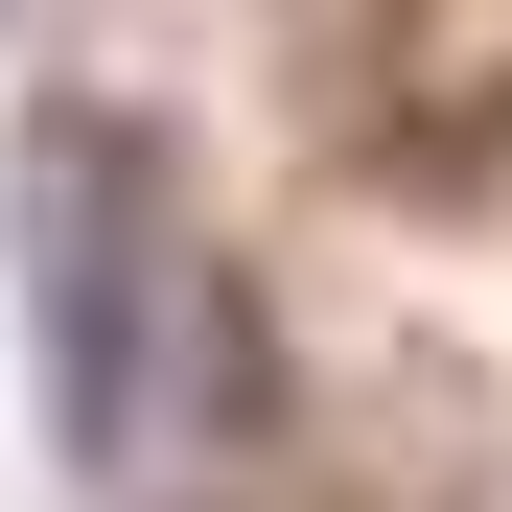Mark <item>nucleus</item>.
<instances>
[{"label":"nucleus","mask_w":512,"mask_h":512,"mask_svg":"<svg viewBox=\"0 0 512 512\" xmlns=\"http://www.w3.org/2000/svg\"><path fill=\"white\" fill-rule=\"evenodd\" d=\"M47 419L70 443H140V163L117 140H70L47 163Z\"/></svg>","instance_id":"1"}]
</instances>
